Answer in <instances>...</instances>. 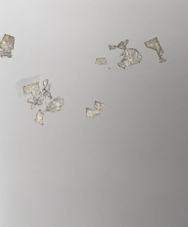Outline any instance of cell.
<instances>
[{
  "instance_id": "4",
  "label": "cell",
  "mask_w": 188,
  "mask_h": 227,
  "mask_svg": "<svg viewBox=\"0 0 188 227\" xmlns=\"http://www.w3.org/2000/svg\"><path fill=\"white\" fill-rule=\"evenodd\" d=\"M1 48L3 50L4 52H10L12 49H14V46H10L9 45L4 43V42L1 41Z\"/></svg>"
},
{
  "instance_id": "5",
  "label": "cell",
  "mask_w": 188,
  "mask_h": 227,
  "mask_svg": "<svg viewBox=\"0 0 188 227\" xmlns=\"http://www.w3.org/2000/svg\"><path fill=\"white\" fill-rule=\"evenodd\" d=\"M44 115V113L41 112V110H40L38 111V112L37 114L36 119H35V121L38 122V123H40L42 126H44V124L43 123Z\"/></svg>"
},
{
  "instance_id": "6",
  "label": "cell",
  "mask_w": 188,
  "mask_h": 227,
  "mask_svg": "<svg viewBox=\"0 0 188 227\" xmlns=\"http://www.w3.org/2000/svg\"><path fill=\"white\" fill-rule=\"evenodd\" d=\"M104 104H100L99 102H95V108L96 109V111L95 112V115H98L100 114V113L101 111H102V109L103 108V105H104Z\"/></svg>"
},
{
  "instance_id": "7",
  "label": "cell",
  "mask_w": 188,
  "mask_h": 227,
  "mask_svg": "<svg viewBox=\"0 0 188 227\" xmlns=\"http://www.w3.org/2000/svg\"><path fill=\"white\" fill-rule=\"evenodd\" d=\"M95 116V113L94 111L89 108H87V118L90 117L94 118Z\"/></svg>"
},
{
  "instance_id": "8",
  "label": "cell",
  "mask_w": 188,
  "mask_h": 227,
  "mask_svg": "<svg viewBox=\"0 0 188 227\" xmlns=\"http://www.w3.org/2000/svg\"><path fill=\"white\" fill-rule=\"evenodd\" d=\"M107 63V61L105 58H98L96 60L95 63L98 64H106Z\"/></svg>"
},
{
  "instance_id": "9",
  "label": "cell",
  "mask_w": 188,
  "mask_h": 227,
  "mask_svg": "<svg viewBox=\"0 0 188 227\" xmlns=\"http://www.w3.org/2000/svg\"><path fill=\"white\" fill-rule=\"evenodd\" d=\"M3 52V56H7L9 58H11L12 56V55L11 52Z\"/></svg>"
},
{
  "instance_id": "3",
  "label": "cell",
  "mask_w": 188,
  "mask_h": 227,
  "mask_svg": "<svg viewBox=\"0 0 188 227\" xmlns=\"http://www.w3.org/2000/svg\"><path fill=\"white\" fill-rule=\"evenodd\" d=\"M2 41L10 46H13L14 44L15 38L13 36L6 34Z\"/></svg>"
},
{
  "instance_id": "1",
  "label": "cell",
  "mask_w": 188,
  "mask_h": 227,
  "mask_svg": "<svg viewBox=\"0 0 188 227\" xmlns=\"http://www.w3.org/2000/svg\"><path fill=\"white\" fill-rule=\"evenodd\" d=\"M125 58H126L131 64L139 63L142 57L136 49H128L125 52Z\"/></svg>"
},
{
  "instance_id": "2",
  "label": "cell",
  "mask_w": 188,
  "mask_h": 227,
  "mask_svg": "<svg viewBox=\"0 0 188 227\" xmlns=\"http://www.w3.org/2000/svg\"><path fill=\"white\" fill-rule=\"evenodd\" d=\"M64 104V100L63 99L58 98L54 100L53 102H51L47 105L46 109L44 111H50L51 112H55L60 111L61 107Z\"/></svg>"
}]
</instances>
